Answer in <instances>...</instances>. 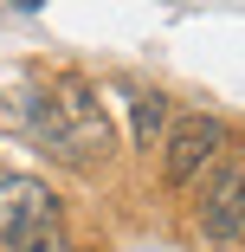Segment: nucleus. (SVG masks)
<instances>
[{
	"instance_id": "obj_4",
	"label": "nucleus",
	"mask_w": 245,
	"mask_h": 252,
	"mask_svg": "<svg viewBox=\"0 0 245 252\" xmlns=\"http://www.w3.org/2000/svg\"><path fill=\"white\" fill-rule=\"evenodd\" d=\"M193 233H200L207 246H245V162H219L200 181Z\"/></svg>"
},
{
	"instance_id": "obj_1",
	"label": "nucleus",
	"mask_w": 245,
	"mask_h": 252,
	"mask_svg": "<svg viewBox=\"0 0 245 252\" xmlns=\"http://www.w3.org/2000/svg\"><path fill=\"white\" fill-rule=\"evenodd\" d=\"M45 104H52V117H58V129L71 142V156L84 168H97V162L116 156V123L104 110V91H97L84 71H58L52 84H45Z\"/></svg>"
},
{
	"instance_id": "obj_5",
	"label": "nucleus",
	"mask_w": 245,
	"mask_h": 252,
	"mask_svg": "<svg viewBox=\"0 0 245 252\" xmlns=\"http://www.w3.org/2000/svg\"><path fill=\"white\" fill-rule=\"evenodd\" d=\"M123 104H129V149H136V156H162V142H168V129H174V104H168V91L129 84Z\"/></svg>"
},
{
	"instance_id": "obj_6",
	"label": "nucleus",
	"mask_w": 245,
	"mask_h": 252,
	"mask_svg": "<svg viewBox=\"0 0 245 252\" xmlns=\"http://www.w3.org/2000/svg\"><path fill=\"white\" fill-rule=\"evenodd\" d=\"M13 252H84L65 226H52V233H39V239H26V246H13Z\"/></svg>"
},
{
	"instance_id": "obj_2",
	"label": "nucleus",
	"mask_w": 245,
	"mask_h": 252,
	"mask_svg": "<svg viewBox=\"0 0 245 252\" xmlns=\"http://www.w3.org/2000/svg\"><path fill=\"white\" fill-rule=\"evenodd\" d=\"M226 149H232L226 117H213V110L174 117V129L162 142V181H168V194H200V181L226 162Z\"/></svg>"
},
{
	"instance_id": "obj_3",
	"label": "nucleus",
	"mask_w": 245,
	"mask_h": 252,
	"mask_svg": "<svg viewBox=\"0 0 245 252\" xmlns=\"http://www.w3.org/2000/svg\"><path fill=\"white\" fill-rule=\"evenodd\" d=\"M65 226V200L52 181H39L26 168H0V252H13L39 233Z\"/></svg>"
}]
</instances>
